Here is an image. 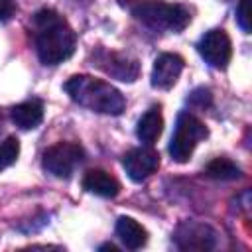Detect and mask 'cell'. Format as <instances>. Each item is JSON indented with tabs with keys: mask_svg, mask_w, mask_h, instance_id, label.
Masks as SVG:
<instances>
[{
	"mask_svg": "<svg viewBox=\"0 0 252 252\" xmlns=\"http://www.w3.org/2000/svg\"><path fill=\"white\" fill-rule=\"evenodd\" d=\"M199 55L215 69H226L232 57V41L224 30H209L197 43Z\"/></svg>",
	"mask_w": 252,
	"mask_h": 252,
	"instance_id": "obj_6",
	"label": "cell"
},
{
	"mask_svg": "<svg viewBox=\"0 0 252 252\" xmlns=\"http://www.w3.org/2000/svg\"><path fill=\"white\" fill-rule=\"evenodd\" d=\"M183 67H185V61L177 53L158 55L154 61V67H152V87L161 89V91L171 89L177 83Z\"/></svg>",
	"mask_w": 252,
	"mask_h": 252,
	"instance_id": "obj_9",
	"label": "cell"
},
{
	"mask_svg": "<svg viewBox=\"0 0 252 252\" xmlns=\"http://www.w3.org/2000/svg\"><path fill=\"white\" fill-rule=\"evenodd\" d=\"M98 250H112V252H116V250H118V248H116V246H114V244H110V242H108V244H102V246H100V248H98Z\"/></svg>",
	"mask_w": 252,
	"mask_h": 252,
	"instance_id": "obj_20",
	"label": "cell"
},
{
	"mask_svg": "<svg viewBox=\"0 0 252 252\" xmlns=\"http://www.w3.org/2000/svg\"><path fill=\"white\" fill-rule=\"evenodd\" d=\"M65 91L71 100L98 114L118 116L126 108V98L116 87L91 75H73L65 83Z\"/></svg>",
	"mask_w": 252,
	"mask_h": 252,
	"instance_id": "obj_2",
	"label": "cell"
},
{
	"mask_svg": "<svg viewBox=\"0 0 252 252\" xmlns=\"http://www.w3.org/2000/svg\"><path fill=\"white\" fill-rule=\"evenodd\" d=\"M14 10H16V2L14 0H0V22L10 20Z\"/></svg>",
	"mask_w": 252,
	"mask_h": 252,
	"instance_id": "obj_19",
	"label": "cell"
},
{
	"mask_svg": "<svg viewBox=\"0 0 252 252\" xmlns=\"http://www.w3.org/2000/svg\"><path fill=\"white\" fill-rule=\"evenodd\" d=\"M35 51L43 65H59L67 61L77 47V35L63 16L51 8H43L33 16Z\"/></svg>",
	"mask_w": 252,
	"mask_h": 252,
	"instance_id": "obj_1",
	"label": "cell"
},
{
	"mask_svg": "<svg viewBox=\"0 0 252 252\" xmlns=\"http://www.w3.org/2000/svg\"><path fill=\"white\" fill-rule=\"evenodd\" d=\"M177 248L181 250H211L217 242V234L211 226L201 222H183L175 236H173Z\"/></svg>",
	"mask_w": 252,
	"mask_h": 252,
	"instance_id": "obj_8",
	"label": "cell"
},
{
	"mask_svg": "<svg viewBox=\"0 0 252 252\" xmlns=\"http://www.w3.org/2000/svg\"><path fill=\"white\" fill-rule=\"evenodd\" d=\"M122 165L128 173V177L136 183L148 179L158 167H159V154L152 150L150 146L146 148H132L130 152L124 154Z\"/></svg>",
	"mask_w": 252,
	"mask_h": 252,
	"instance_id": "obj_7",
	"label": "cell"
},
{
	"mask_svg": "<svg viewBox=\"0 0 252 252\" xmlns=\"http://www.w3.org/2000/svg\"><path fill=\"white\" fill-rule=\"evenodd\" d=\"M132 14L136 20L146 24L152 30H169V32H183L191 22V14L181 4H169L163 0H138L132 6Z\"/></svg>",
	"mask_w": 252,
	"mask_h": 252,
	"instance_id": "obj_3",
	"label": "cell"
},
{
	"mask_svg": "<svg viewBox=\"0 0 252 252\" xmlns=\"http://www.w3.org/2000/svg\"><path fill=\"white\" fill-rule=\"evenodd\" d=\"M10 116H12V122L18 128H22V130H33L43 120V102L37 100V98L24 100V102L12 106Z\"/></svg>",
	"mask_w": 252,
	"mask_h": 252,
	"instance_id": "obj_11",
	"label": "cell"
},
{
	"mask_svg": "<svg viewBox=\"0 0 252 252\" xmlns=\"http://www.w3.org/2000/svg\"><path fill=\"white\" fill-rule=\"evenodd\" d=\"M18 156H20V140L16 136H8L4 142H0V171L14 165Z\"/></svg>",
	"mask_w": 252,
	"mask_h": 252,
	"instance_id": "obj_16",
	"label": "cell"
},
{
	"mask_svg": "<svg viewBox=\"0 0 252 252\" xmlns=\"http://www.w3.org/2000/svg\"><path fill=\"white\" fill-rule=\"evenodd\" d=\"M116 236L128 250H138L148 242V230L132 217H118L116 220Z\"/></svg>",
	"mask_w": 252,
	"mask_h": 252,
	"instance_id": "obj_13",
	"label": "cell"
},
{
	"mask_svg": "<svg viewBox=\"0 0 252 252\" xmlns=\"http://www.w3.org/2000/svg\"><path fill=\"white\" fill-rule=\"evenodd\" d=\"M205 175L211 179H219V181H232V179H238L242 175V171L228 158H215L213 161L207 163Z\"/></svg>",
	"mask_w": 252,
	"mask_h": 252,
	"instance_id": "obj_15",
	"label": "cell"
},
{
	"mask_svg": "<svg viewBox=\"0 0 252 252\" xmlns=\"http://www.w3.org/2000/svg\"><path fill=\"white\" fill-rule=\"evenodd\" d=\"M163 132V116H161V108L159 106H152L148 108L142 118L138 120L136 126V136L144 146H154L156 140L161 136Z\"/></svg>",
	"mask_w": 252,
	"mask_h": 252,
	"instance_id": "obj_12",
	"label": "cell"
},
{
	"mask_svg": "<svg viewBox=\"0 0 252 252\" xmlns=\"http://www.w3.org/2000/svg\"><path fill=\"white\" fill-rule=\"evenodd\" d=\"M98 63H110V65H102V69L120 79V81H134L138 77V65L136 61H130L128 57H122L118 53H108V51H102V57H96ZM96 63V65H98Z\"/></svg>",
	"mask_w": 252,
	"mask_h": 252,
	"instance_id": "obj_14",
	"label": "cell"
},
{
	"mask_svg": "<svg viewBox=\"0 0 252 252\" xmlns=\"http://www.w3.org/2000/svg\"><path fill=\"white\" fill-rule=\"evenodd\" d=\"M209 136L207 126L191 112H181L177 116L175 122V130L169 142V156L173 161L177 163H185L189 161V158L193 156L195 146Z\"/></svg>",
	"mask_w": 252,
	"mask_h": 252,
	"instance_id": "obj_4",
	"label": "cell"
},
{
	"mask_svg": "<svg viewBox=\"0 0 252 252\" xmlns=\"http://www.w3.org/2000/svg\"><path fill=\"white\" fill-rule=\"evenodd\" d=\"M83 148L75 142H57L43 154V169L59 179H69L75 167L83 161Z\"/></svg>",
	"mask_w": 252,
	"mask_h": 252,
	"instance_id": "obj_5",
	"label": "cell"
},
{
	"mask_svg": "<svg viewBox=\"0 0 252 252\" xmlns=\"http://www.w3.org/2000/svg\"><path fill=\"white\" fill-rule=\"evenodd\" d=\"M250 2L252 0H240L236 6V24L244 33H250Z\"/></svg>",
	"mask_w": 252,
	"mask_h": 252,
	"instance_id": "obj_17",
	"label": "cell"
},
{
	"mask_svg": "<svg viewBox=\"0 0 252 252\" xmlns=\"http://www.w3.org/2000/svg\"><path fill=\"white\" fill-rule=\"evenodd\" d=\"M189 100H191V104H197V106H201V108H205L207 104H211V91L209 89H195L193 93H191V96H189Z\"/></svg>",
	"mask_w": 252,
	"mask_h": 252,
	"instance_id": "obj_18",
	"label": "cell"
},
{
	"mask_svg": "<svg viewBox=\"0 0 252 252\" xmlns=\"http://www.w3.org/2000/svg\"><path fill=\"white\" fill-rule=\"evenodd\" d=\"M83 187L104 199H112L120 193V181L104 169H89L83 175Z\"/></svg>",
	"mask_w": 252,
	"mask_h": 252,
	"instance_id": "obj_10",
	"label": "cell"
}]
</instances>
